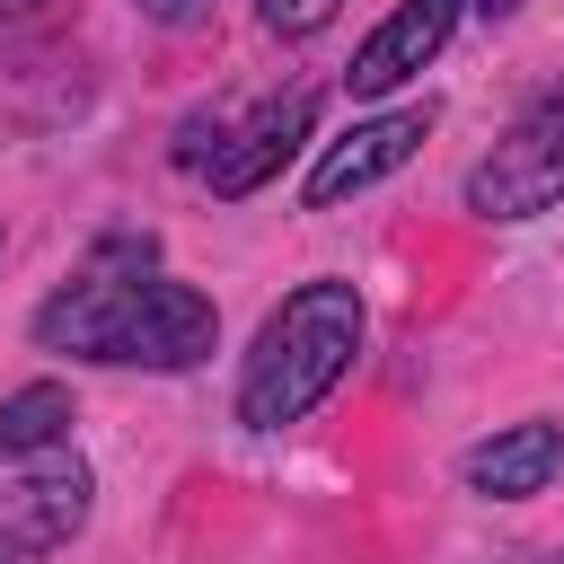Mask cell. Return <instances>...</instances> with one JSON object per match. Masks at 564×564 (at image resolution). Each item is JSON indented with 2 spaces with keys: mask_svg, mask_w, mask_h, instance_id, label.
Listing matches in <instances>:
<instances>
[{
  "mask_svg": "<svg viewBox=\"0 0 564 564\" xmlns=\"http://www.w3.org/2000/svg\"><path fill=\"white\" fill-rule=\"evenodd\" d=\"M35 344L123 370H194L220 344V308L194 282L159 273L150 238H97L88 264L35 308Z\"/></svg>",
  "mask_w": 564,
  "mask_h": 564,
  "instance_id": "obj_1",
  "label": "cell"
},
{
  "mask_svg": "<svg viewBox=\"0 0 564 564\" xmlns=\"http://www.w3.org/2000/svg\"><path fill=\"white\" fill-rule=\"evenodd\" d=\"M361 352V291L317 273L300 282L264 326H256V352L238 361V423L247 432H282L300 414H317L335 397V379L352 370Z\"/></svg>",
  "mask_w": 564,
  "mask_h": 564,
  "instance_id": "obj_2",
  "label": "cell"
},
{
  "mask_svg": "<svg viewBox=\"0 0 564 564\" xmlns=\"http://www.w3.org/2000/svg\"><path fill=\"white\" fill-rule=\"evenodd\" d=\"M564 203V88H546L476 167H467V212L485 220H538Z\"/></svg>",
  "mask_w": 564,
  "mask_h": 564,
  "instance_id": "obj_3",
  "label": "cell"
},
{
  "mask_svg": "<svg viewBox=\"0 0 564 564\" xmlns=\"http://www.w3.org/2000/svg\"><path fill=\"white\" fill-rule=\"evenodd\" d=\"M308 123H317V88H282V97H264L247 123H212V150H203L194 167H203V185H212L220 203H238V194H256V185L308 141Z\"/></svg>",
  "mask_w": 564,
  "mask_h": 564,
  "instance_id": "obj_4",
  "label": "cell"
},
{
  "mask_svg": "<svg viewBox=\"0 0 564 564\" xmlns=\"http://www.w3.org/2000/svg\"><path fill=\"white\" fill-rule=\"evenodd\" d=\"M423 132H432V97H423V106H388V115H361L352 132H335V141H326V159L308 167L300 203H308V212H335V203L370 194L379 176H397V167L423 150Z\"/></svg>",
  "mask_w": 564,
  "mask_h": 564,
  "instance_id": "obj_5",
  "label": "cell"
},
{
  "mask_svg": "<svg viewBox=\"0 0 564 564\" xmlns=\"http://www.w3.org/2000/svg\"><path fill=\"white\" fill-rule=\"evenodd\" d=\"M458 9L467 0H397L361 44H352V62H344V88L352 97H388V88H405L441 44H449V26H458Z\"/></svg>",
  "mask_w": 564,
  "mask_h": 564,
  "instance_id": "obj_6",
  "label": "cell"
},
{
  "mask_svg": "<svg viewBox=\"0 0 564 564\" xmlns=\"http://www.w3.org/2000/svg\"><path fill=\"white\" fill-rule=\"evenodd\" d=\"M564 476V423L555 414H529V423H502L494 441L467 449V494L485 502H529Z\"/></svg>",
  "mask_w": 564,
  "mask_h": 564,
  "instance_id": "obj_7",
  "label": "cell"
},
{
  "mask_svg": "<svg viewBox=\"0 0 564 564\" xmlns=\"http://www.w3.org/2000/svg\"><path fill=\"white\" fill-rule=\"evenodd\" d=\"M0 476H9V520H26L44 546L79 538V520H88V467H79L70 441L35 449V458H0Z\"/></svg>",
  "mask_w": 564,
  "mask_h": 564,
  "instance_id": "obj_8",
  "label": "cell"
},
{
  "mask_svg": "<svg viewBox=\"0 0 564 564\" xmlns=\"http://www.w3.org/2000/svg\"><path fill=\"white\" fill-rule=\"evenodd\" d=\"M70 441V388L62 379H26L18 397H0V458H35Z\"/></svg>",
  "mask_w": 564,
  "mask_h": 564,
  "instance_id": "obj_9",
  "label": "cell"
},
{
  "mask_svg": "<svg viewBox=\"0 0 564 564\" xmlns=\"http://www.w3.org/2000/svg\"><path fill=\"white\" fill-rule=\"evenodd\" d=\"M335 9H344V0H256V18H264L273 35H317Z\"/></svg>",
  "mask_w": 564,
  "mask_h": 564,
  "instance_id": "obj_10",
  "label": "cell"
},
{
  "mask_svg": "<svg viewBox=\"0 0 564 564\" xmlns=\"http://www.w3.org/2000/svg\"><path fill=\"white\" fill-rule=\"evenodd\" d=\"M44 555H53V546H44L26 520H0V564H44Z\"/></svg>",
  "mask_w": 564,
  "mask_h": 564,
  "instance_id": "obj_11",
  "label": "cell"
},
{
  "mask_svg": "<svg viewBox=\"0 0 564 564\" xmlns=\"http://www.w3.org/2000/svg\"><path fill=\"white\" fill-rule=\"evenodd\" d=\"M141 18H159V26H194L203 18V0H132Z\"/></svg>",
  "mask_w": 564,
  "mask_h": 564,
  "instance_id": "obj_12",
  "label": "cell"
},
{
  "mask_svg": "<svg viewBox=\"0 0 564 564\" xmlns=\"http://www.w3.org/2000/svg\"><path fill=\"white\" fill-rule=\"evenodd\" d=\"M511 9H520V0H476V18H511Z\"/></svg>",
  "mask_w": 564,
  "mask_h": 564,
  "instance_id": "obj_13",
  "label": "cell"
},
{
  "mask_svg": "<svg viewBox=\"0 0 564 564\" xmlns=\"http://www.w3.org/2000/svg\"><path fill=\"white\" fill-rule=\"evenodd\" d=\"M0 9H35V0H0Z\"/></svg>",
  "mask_w": 564,
  "mask_h": 564,
  "instance_id": "obj_14",
  "label": "cell"
}]
</instances>
